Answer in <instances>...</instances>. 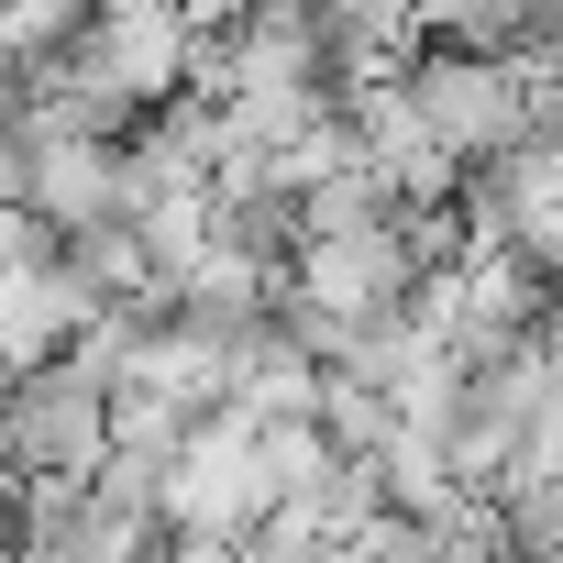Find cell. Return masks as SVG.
<instances>
[{
	"label": "cell",
	"mask_w": 563,
	"mask_h": 563,
	"mask_svg": "<svg viewBox=\"0 0 563 563\" xmlns=\"http://www.w3.org/2000/svg\"><path fill=\"white\" fill-rule=\"evenodd\" d=\"M497 508H508V541L530 563H563V475H508Z\"/></svg>",
	"instance_id": "3"
},
{
	"label": "cell",
	"mask_w": 563,
	"mask_h": 563,
	"mask_svg": "<svg viewBox=\"0 0 563 563\" xmlns=\"http://www.w3.org/2000/svg\"><path fill=\"white\" fill-rule=\"evenodd\" d=\"M177 563H254V541H210V530H177Z\"/></svg>",
	"instance_id": "4"
},
{
	"label": "cell",
	"mask_w": 563,
	"mask_h": 563,
	"mask_svg": "<svg viewBox=\"0 0 563 563\" xmlns=\"http://www.w3.org/2000/svg\"><path fill=\"white\" fill-rule=\"evenodd\" d=\"M265 508H276L265 431H254L243 409H210V420H199V442H188V464H177L166 519H177V530H210V541H254V530H265Z\"/></svg>",
	"instance_id": "1"
},
{
	"label": "cell",
	"mask_w": 563,
	"mask_h": 563,
	"mask_svg": "<svg viewBox=\"0 0 563 563\" xmlns=\"http://www.w3.org/2000/svg\"><path fill=\"white\" fill-rule=\"evenodd\" d=\"M188 12H210V0H188Z\"/></svg>",
	"instance_id": "6"
},
{
	"label": "cell",
	"mask_w": 563,
	"mask_h": 563,
	"mask_svg": "<svg viewBox=\"0 0 563 563\" xmlns=\"http://www.w3.org/2000/svg\"><path fill=\"white\" fill-rule=\"evenodd\" d=\"M12 464L23 475H100L111 464V376H89L78 354L34 365L12 398Z\"/></svg>",
	"instance_id": "2"
},
{
	"label": "cell",
	"mask_w": 563,
	"mask_h": 563,
	"mask_svg": "<svg viewBox=\"0 0 563 563\" xmlns=\"http://www.w3.org/2000/svg\"><path fill=\"white\" fill-rule=\"evenodd\" d=\"M541 365L563 376V288H552V310H541Z\"/></svg>",
	"instance_id": "5"
}]
</instances>
